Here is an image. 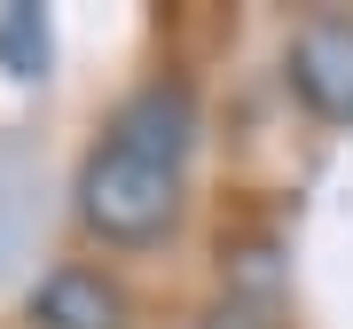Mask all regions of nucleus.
Instances as JSON below:
<instances>
[{
    "mask_svg": "<svg viewBox=\"0 0 353 329\" xmlns=\"http://www.w3.org/2000/svg\"><path fill=\"white\" fill-rule=\"evenodd\" d=\"M204 329H267V321L252 314V306H236V298H228V306H220V314H212V321H204Z\"/></svg>",
    "mask_w": 353,
    "mask_h": 329,
    "instance_id": "obj_7",
    "label": "nucleus"
},
{
    "mask_svg": "<svg viewBox=\"0 0 353 329\" xmlns=\"http://www.w3.org/2000/svg\"><path fill=\"white\" fill-rule=\"evenodd\" d=\"M290 87L314 118L353 126V16H314L290 39Z\"/></svg>",
    "mask_w": 353,
    "mask_h": 329,
    "instance_id": "obj_2",
    "label": "nucleus"
},
{
    "mask_svg": "<svg viewBox=\"0 0 353 329\" xmlns=\"http://www.w3.org/2000/svg\"><path fill=\"white\" fill-rule=\"evenodd\" d=\"M32 321L39 329H126V290L94 266H55L32 290Z\"/></svg>",
    "mask_w": 353,
    "mask_h": 329,
    "instance_id": "obj_3",
    "label": "nucleus"
},
{
    "mask_svg": "<svg viewBox=\"0 0 353 329\" xmlns=\"http://www.w3.org/2000/svg\"><path fill=\"white\" fill-rule=\"evenodd\" d=\"M79 220H87L102 243H118V251L157 243L181 220V164L134 149V141H118V134H102V149L79 164Z\"/></svg>",
    "mask_w": 353,
    "mask_h": 329,
    "instance_id": "obj_1",
    "label": "nucleus"
},
{
    "mask_svg": "<svg viewBox=\"0 0 353 329\" xmlns=\"http://www.w3.org/2000/svg\"><path fill=\"white\" fill-rule=\"evenodd\" d=\"M0 63L16 78L48 71V24H39V8H0Z\"/></svg>",
    "mask_w": 353,
    "mask_h": 329,
    "instance_id": "obj_5",
    "label": "nucleus"
},
{
    "mask_svg": "<svg viewBox=\"0 0 353 329\" xmlns=\"http://www.w3.org/2000/svg\"><path fill=\"white\" fill-rule=\"evenodd\" d=\"M110 134L134 141V149H150V157L189 164V149H196V102L181 94V87H141L126 110L110 118Z\"/></svg>",
    "mask_w": 353,
    "mask_h": 329,
    "instance_id": "obj_4",
    "label": "nucleus"
},
{
    "mask_svg": "<svg viewBox=\"0 0 353 329\" xmlns=\"http://www.w3.org/2000/svg\"><path fill=\"white\" fill-rule=\"evenodd\" d=\"M24 228H32V196H24V173H16V164H0V266L16 259Z\"/></svg>",
    "mask_w": 353,
    "mask_h": 329,
    "instance_id": "obj_6",
    "label": "nucleus"
}]
</instances>
